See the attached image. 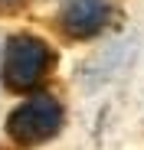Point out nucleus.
<instances>
[{"label": "nucleus", "instance_id": "1", "mask_svg": "<svg viewBox=\"0 0 144 150\" xmlns=\"http://www.w3.org/2000/svg\"><path fill=\"white\" fill-rule=\"evenodd\" d=\"M59 65V49L39 33H13L0 52V85L10 95H39Z\"/></svg>", "mask_w": 144, "mask_h": 150}, {"label": "nucleus", "instance_id": "2", "mask_svg": "<svg viewBox=\"0 0 144 150\" xmlns=\"http://www.w3.org/2000/svg\"><path fill=\"white\" fill-rule=\"evenodd\" d=\"M66 127V101L56 95V91H39V95H30L7 114V124H4V134L7 140L16 147V150H33V147H43L62 134Z\"/></svg>", "mask_w": 144, "mask_h": 150}, {"label": "nucleus", "instance_id": "3", "mask_svg": "<svg viewBox=\"0 0 144 150\" xmlns=\"http://www.w3.org/2000/svg\"><path fill=\"white\" fill-rule=\"evenodd\" d=\"M115 0H62L53 26L69 42H85L98 36L115 20Z\"/></svg>", "mask_w": 144, "mask_h": 150}, {"label": "nucleus", "instance_id": "4", "mask_svg": "<svg viewBox=\"0 0 144 150\" xmlns=\"http://www.w3.org/2000/svg\"><path fill=\"white\" fill-rule=\"evenodd\" d=\"M33 7V0H0V16H20Z\"/></svg>", "mask_w": 144, "mask_h": 150}, {"label": "nucleus", "instance_id": "5", "mask_svg": "<svg viewBox=\"0 0 144 150\" xmlns=\"http://www.w3.org/2000/svg\"><path fill=\"white\" fill-rule=\"evenodd\" d=\"M4 39H7V36H0V52H4Z\"/></svg>", "mask_w": 144, "mask_h": 150}]
</instances>
